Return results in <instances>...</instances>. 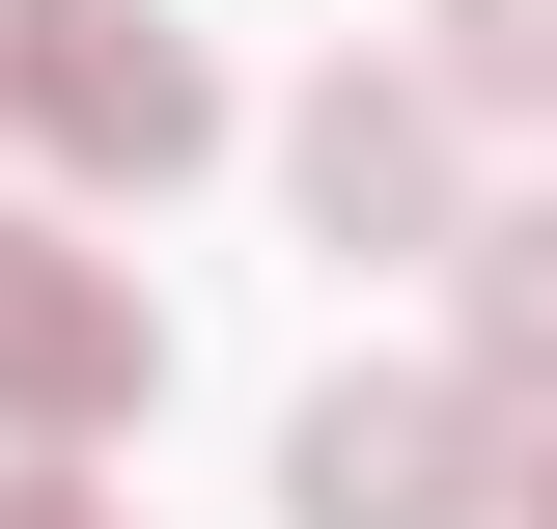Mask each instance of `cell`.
<instances>
[{"label":"cell","instance_id":"cell-8","mask_svg":"<svg viewBox=\"0 0 557 529\" xmlns=\"http://www.w3.org/2000/svg\"><path fill=\"white\" fill-rule=\"evenodd\" d=\"M530 529H557V473H530Z\"/></svg>","mask_w":557,"mask_h":529},{"label":"cell","instance_id":"cell-9","mask_svg":"<svg viewBox=\"0 0 557 529\" xmlns=\"http://www.w3.org/2000/svg\"><path fill=\"white\" fill-rule=\"evenodd\" d=\"M0 139H28V112H0Z\"/></svg>","mask_w":557,"mask_h":529},{"label":"cell","instance_id":"cell-5","mask_svg":"<svg viewBox=\"0 0 557 529\" xmlns=\"http://www.w3.org/2000/svg\"><path fill=\"white\" fill-rule=\"evenodd\" d=\"M474 391L557 446V196H530V223H474Z\"/></svg>","mask_w":557,"mask_h":529},{"label":"cell","instance_id":"cell-2","mask_svg":"<svg viewBox=\"0 0 557 529\" xmlns=\"http://www.w3.org/2000/svg\"><path fill=\"white\" fill-rule=\"evenodd\" d=\"M0 112L57 139L84 196H168V168H223V57L168 28V0H0Z\"/></svg>","mask_w":557,"mask_h":529},{"label":"cell","instance_id":"cell-1","mask_svg":"<svg viewBox=\"0 0 557 529\" xmlns=\"http://www.w3.org/2000/svg\"><path fill=\"white\" fill-rule=\"evenodd\" d=\"M530 418L474 391V362H335V391L278 418V529H474V502H530Z\"/></svg>","mask_w":557,"mask_h":529},{"label":"cell","instance_id":"cell-4","mask_svg":"<svg viewBox=\"0 0 557 529\" xmlns=\"http://www.w3.org/2000/svg\"><path fill=\"white\" fill-rule=\"evenodd\" d=\"M278 168H307V223H335V251H474V223H446V84H362V57H335Z\"/></svg>","mask_w":557,"mask_h":529},{"label":"cell","instance_id":"cell-6","mask_svg":"<svg viewBox=\"0 0 557 529\" xmlns=\"http://www.w3.org/2000/svg\"><path fill=\"white\" fill-rule=\"evenodd\" d=\"M418 84H446V112H557V0H446Z\"/></svg>","mask_w":557,"mask_h":529},{"label":"cell","instance_id":"cell-7","mask_svg":"<svg viewBox=\"0 0 557 529\" xmlns=\"http://www.w3.org/2000/svg\"><path fill=\"white\" fill-rule=\"evenodd\" d=\"M0 529H112V502H84V473H0Z\"/></svg>","mask_w":557,"mask_h":529},{"label":"cell","instance_id":"cell-3","mask_svg":"<svg viewBox=\"0 0 557 529\" xmlns=\"http://www.w3.org/2000/svg\"><path fill=\"white\" fill-rule=\"evenodd\" d=\"M139 391H168V307L57 223H0V446H112Z\"/></svg>","mask_w":557,"mask_h":529}]
</instances>
